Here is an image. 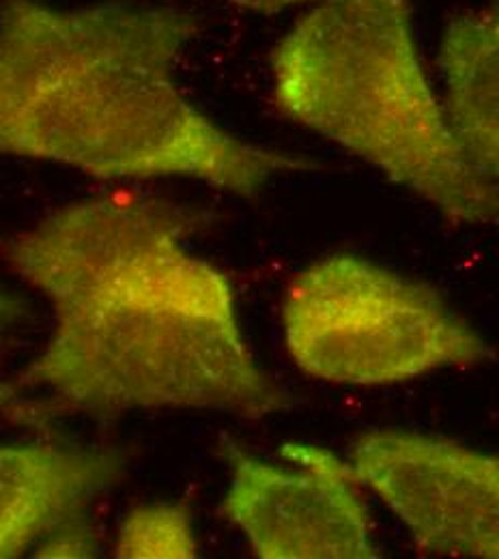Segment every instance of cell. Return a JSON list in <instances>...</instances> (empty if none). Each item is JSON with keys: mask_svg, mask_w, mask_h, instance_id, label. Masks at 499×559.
<instances>
[{"mask_svg": "<svg viewBox=\"0 0 499 559\" xmlns=\"http://www.w3.org/2000/svg\"><path fill=\"white\" fill-rule=\"evenodd\" d=\"M197 215L108 194L52 213L7 250L55 312L17 385L91 416L219 412L263 418L288 394L259 366L228 276L192 254Z\"/></svg>", "mask_w": 499, "mask_h": 559, "instance_id": "1", "label": "cell"}, {"mask_svg": "<svg viewBox=\"0 0 499 559\" xmlns=\"http://www.w3.org/2000/svg\"><path fill=\"white\" fill-rule=\"evenodd\" d=\"M197 31L175 7L2 0L0 153L99 179L192 177L246 199L314 168L224 132L188 102L175 66Z\"/></svg>", "mask_w": 499, "mask_h": 559, "instance_id": "2", "label": "cell"}, {"mask_svg": "<svg viewBox=\"0 0 499 559\" xmlns=\"http://www.w3.org/2000/svg\"><path fill=\"white\" fill-rule=\"evenodd\" d=\"M272 70L286 117L450 222L499 230V186L454 139L418 55L409 0H321L278 44Z\"/></svg>", "mask_w": 499, "mask_h": 559, "instance_id": "3", "label": "cell"}, {"mask_svg": "<svg viewBox=\"0 0 499 559\" xmlns=\"http://www.w3.org/2000/svg\"><path fill=\"white\" fill-rule=\"evenodd\" d=\"M283 330L293 364L338 385H394L494 355L432 286L352 254L290 280Z\"/></svg>", "mask_w": 499, "mask_h": 559, "instance_id": "4", "label": "cell"}, {"mask_svg": "<svg viewBox=\"0 0 499 559\" xmlns=\"http://www.w3.org/2000/svg\"><path fill=\"white\" fill-rule=\"evenodd\" d=\"M222 454L230 472L222 514L257 558L379 556L349 461L312 443L283 445V459L295 467L261 461L235 441H224Z\"/></svg>", "mask_w": 499, "mask_h": 559, "instance_id": "5", "label": "cell"}, {"mask_svg": "<svg viewBox=\"0 0 499 559\" xmlns=\"http://www.w3.org/2000/svg\"><path fill=\"white\" fill-rule=\"evenodd\" d=\"M361 487L414 543L450 558L499 559V454L425 432L381 428L352 450Z\"/></svg>", "mask_w": 499, "mask_h": 559, "instance_id": "6", "label": "cell"}, {"mask_svg": "<svg viewBox=\"0 0 499 559\" xmlns=\"http://www.w3.org/2000/svg\"><path fill=\"white\" fill-rule=\"evenodd\" d=\"M123 467L115 450L0 445V559L20 558L80 514L121 478Z\"/></svg>", "mask_w": 499, "mask_h": 559, "instance_id": "7", "label": "cell"}, {"mask_svg": "<svg viewBox=\"0 0 499 559\" xmlns=\"http://www.w3.org/2000/svg\"><path fill=\"white\" fill-rule=\"evenodd\" d=\"M439 66L454 139L474 168L499 186V7L452 20Z\"/></svg>", "mask_w": 499, "mask_h": 559, "instance_id": "8", "label": "cell"}, {"mask_svg": "<svg viewBox=\"0 0 499 559\" xmlns=\"http://www.w3.org/2000/svg\"><path fill=\"white\" fill-rule=\"evenodd\" d=\"M192 516L183 503H146L134 508L115 547L119 559L197 558Z\"/></svg>", "mask_w": 499, "mask_h": 559, "instance_id": "9", "label": "cell"}, {"mask_svg": "<svg viewBox=\"0 0 499 559\" xmlns=\"http://www.w3.org/2000/svg\"><path fill=\"white\" fill-rule=\"evenodd\" d=\"M33 556L35 558H95L97 556L95 534L80 521V514H73L44 538V543Z\"/></svg>", "mask_w": 499, "mask_h": 559, "instance_id": "10", "label": "cell"}, {"mask_svg": "<svg viewBox=\"0 0 499 559\" xmlns=\"http://www.w3.org/2000/svg\"><path fill=\"white\" fill-rule=\"evenodd\" d=\"M239 7H246V9H252V11H261V13H276V11H283L286 7H293V4H299V2H306V0H230Z\"/></svg>", "mask_w": 499, "mask_h": 559, "instance_id": "11", "label": "cell"}, {"mask_svg": "<svg viewBox=\"0 0 499 559\" xmlns=\"http://www.w3.org/2000/svg\"><path fill=\"white\" fill-rule=\"evenodd\" d=\"M0 412L11 414L15 419H33L28 414H24V405L15 399V390H11L9 385L0 383Z\"/></svg>", "mask_w": 499, "mask_h": 559, "instance_id": "12", "label": "cell"}, {"mask_svg": "<svg viewBox=\"0 0 499 559\" xmlns=\"http://www.w3.org/2000/svg\"><path fill=\"white\" fill-rule=\"evenodd\" d=\"M20 308L13 299H9L4 293H0V334L17 319Z\"/></svg>", "mask_w": 499, "mask_h": 559, "instance_id": "13", "label": "cell"}]
</instances>
